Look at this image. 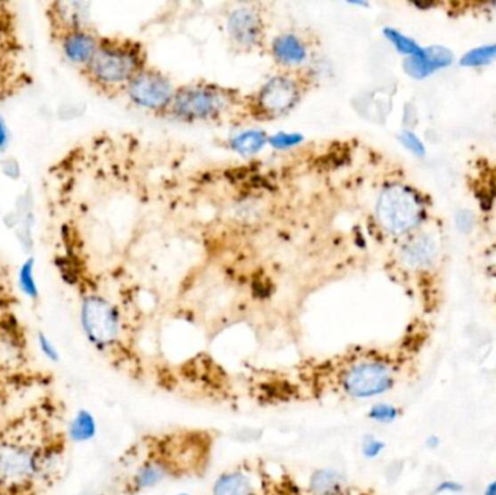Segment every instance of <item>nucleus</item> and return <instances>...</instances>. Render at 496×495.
I'll use <instances>...</instances> for the list:
<instances>
[{"label":"nucleus","instance_id":"c756f323","mask_svg":"<svg viewBox=\"0 0 496 495\" xmlns=\"http://www.w3.org/2000/svg\"><path fill=\"white\" fill-rule=\"evenodd\" d=\"M357 495H373V494H371V492H368V491H362V492H359V494H357Z\"/></svg>","mask_w":496,"mask_h":495},{"label":"nucleus","instance_id":"a211bd4d","mask_svg":"<svg viewBox=\"0 0 496 495\" xmlns=\"http://www.w3.org/2000/svg\"><path fill=\"white\" fill-rule=\"evenodd\" d=\"M496 59V45H484L476 48L461 59V66L465 68H482Z\"/></svg>","mask_w":496,"mask_h":495},{"label":"nucleus","instance_id":"39448f33","mask_svg":"<svg viewBox=\"0 0 496 495\" xmlns=\"http://www.w3.org/2000/svg\"><path fill=\"white\" fill-rule=\"evenodd\" d=\"M20 426L0 433V495L29 494L43 476L55 471L63 453L55 437L20 432Z\"/></svg>","mask_w":496,"mask_h":495},{"label":"nucleus","instance_id":"c85d7f7f","mask_svg":"<svg viewBox=\"0 0 496 495\" xmlns=\"http://www.w3.org/2000/svg\"><path fill=\"white\" fill-rule=\"evenodd\" d=\"M427 444H428L431 449H435L437 448L438 444H440V441H438L437 437L431 436L430 439L427 441Z\"/></svg>","mask_w":496,"mask_h":495},{"label":"nucleus","instance_id":"1a4fd4ad","mask_svg":"<svg viewBox=\"0 0 496 495\" xmlns=\"http://www.w3.org/2000/svg\"><path fill=\"white\" fill-rule=\"evenodd\" d=\"M239 105V94L211 83L196 82L177 89L168 114L186 122L215 121Z\"/></svg>","mask_w":496,"mask_h":495},{"label":"nucleus","instance_id":"7c9ffc66","mask_svg":"<svg viewBox=\"0 0 496 495\" xmlns=\"http://www.w3.org/2000/svg\"><path fill=\"white\" fill-rule=\"evenodd\" d=\"M180 495H186V494H180Z\"/></svg>","mask_w":496,"mask_h":495},{"label":"nucleus","instance_id":"6e6552de","mask_svg":"<svg viewBox=\"0 0 496 495\" xmlns=\"http://www.w3.org/2000/svg\"><path fill=\"white\" fill-rule=\"evenodd\" d=\"M212 495H304L289 472L263 460L242 462L218 476Z\"/></svg>","mask_w":496,"mask_h":495},{"label":"nucleus","instance_id":"bb28decb","mask_svg":"<svg viewBox=\"0 0 496 495\" xmlns=\"http://www.w3.org/2000/svg\"><path fill=\"white\" fill-rule=\"evenodd\" d=\"M403 138H407V140H403V142L407 144L408 149L414 150V153H417V149L419 150V153H424V147L419 144V138H415L414 135L405 134Z\"/></svg>","mask_w":496,"mask_h":495},{"label":"nucleus","instance_id":"cd10ccee","mask_svg":"<svg viewBox=\"0 0 496 495\" xmlns=\"http://www.w3.org/2000/svg\"><path fill=\"white\" fill-rule=\"evenodd\" d=\"M484 495H496V480L489 483L486 490H484Z\"/></svg>","mask_w":496,"mask_h":495},{"label":"nucleus","instance_id":"423d86ee","mask_svg":"<svg viewBox=\"0 0 496 495\" xmlns=\"http://www.w3.org/2000/svg\"><path fill=\"white\" fill-rule=\"evenodd\" d=\"M145 68L144 48L140 44L102 37L94 59L80 71L94 89L115 93L126 91L129 82Z\"/></svg>","mask_w":496,"mask_h":495},{"label":"nucleus","instance_id":"9d476101","mask_svg":"<svg viewBox=\"0 0 496 495\" xmlns=\"http://www.w3.org/2000/svg\"><path fill=\"white\" fill-rule=\"evenodd\" d=\"M305 83L293 73L273 76L267 80L248 102V110L256 119L272 121L289 114L301 102Z\"/></svg>","mask_w":496,"mask_h":495},{"label":"nucleus","instance_id":"0eeeda50","mask_svg":"<svg viewBox=\"0 0 496 495\" xmlns=\"http://www.w3.org/2000/svg\"><path fill=\"white\" fill-rule=\"evenodd\" d=\"M80 321L90 345L110 359L115 366L128 374L135 375L141 369L122 346V320L119 311L105 296L87 294L83 296Z\"/></svg>","mask_w":496,"mask_h":495},{"label":"nucleus","instance_id":"ddd939ff","mask_svg":"<svg viewBox=\"0 0 496 495\" xmlns=\"http://www.w3.org/2000/svg\"><path fill=\"white\" fill-rule=\"evenodd\" d=\"M227 29L235 45L246 50L258 47L264 37L262 15L250 6H241L232 11L228 16Z\"/></svg>","mask_w":496,"mask_h":495},{"label":"nucleus","instance_id":"4468645a","mask_svg":"<svg viewBox=\"0 0 496 495\" xmlns=\"http://www.w3.org/2000/svg\"><path fill=\"white\" fill-rule=\"evenodd\" d=\"M309 48L306 41L297 34H281L272 41V57L283 69L299 68L308 60Z\"/></svg>","mask_w":496,"mask_h":495},{"label":"nucleus","instance_id":"f257e3e1","mask_svg":"<svg viewBox=\"0 0 496 495\" xmlns=\"http://www.w3.org/2000/svg\"><path fill=\"white\" fill-rule=\"evenodd\" d=\"M398 377V361L391 353L356 347L293 365L251 368L241 381L247 397L260 407H285L382 397L394 388Z\"/></svg>","mask_w":496,"mask_h":495},{"label":"nucleus","instance_id":"a878e982","mask_svg":"<svg viewBox=\"0 0 496 495\" xmlns=\"http://www.w3.org/2000/svg\"><path fill=\"white\" fill-rule=\"evenodd\" d=\"M9 142H11V134H9L8 126L0 117V151L8 149Z\"/></svg>","mask_w":496,"mask_h":495},{"label":"nucleus","instance_id":"4be33fe9","mask_svg":"<svg viewBox=\"0 0 496 495\" xmlns=\"http://www.w3.org/2000/svg\"><path fill=\"white\" fill-rule=\"evenodd\" d=\"M37 343H38L39 352L44 354V358L48 359L53 363H57L60 361L59 349L55 347L54 343L47 336L39 333Z\"/></svg>","mask_w":496,"mask_h":495},{"label":"nucleus","instance_id":"7ed1b4c3","mask_svg":"<svg viewBox=\"0 0 496 495\" xmlns=\"http://www.w3.org/2000/svg\"><path fill=\"white\" fill-rule=\"evenodd\" d=\"M449 228L444 218L396 244L392 271L427 307L442 301L450 266Z\"/></svg>","mask_w":496,"mask_h":495},{"label":"nucleus","instance_id":"dca6fc26","mask_svg":"<svg viewBox=\"0 0 496 495\" xmlns=\"http://www.w3.org/2000/svg\"><path fill=\"white\" fill-rule=\"evenodd\" d=\"M96 432H98V425L94 414L87 410H78L67 426V437L76 443L92 441L96 436Z\"/></svg>","mask_w":496,"mask_h":495},{"label":"nucleus","instance_id":"aec40b11","mask_svg":"<svg viewBox=\"0 0 496 495\" xmlns=\"http://www.w3.org/2000/svg\"><path fill=\"white\" fill-rule=\"evenodd\" d=\"M399 416V410L391 404H376L371 407L369 411V417L371 420L378 421V423H392L396 420Z\"/></svg>","mask_w":496,"mask_h":495},{"label":"nucleus","instance_id":"f8f14e48","mask_svg":"<svg viewBox=\"0 0 496 495\" xmlns=\"http://www.w3.org/2000/svg\"><path fill=\"white\" fill-rule=\"evenodd\" d=\"M129 101L142 110L168 112L175 98V87L163 73L153 69L141 70L126 89Z\"/></svg>","mask_w":496,"mask_h":495},{"label":"nucleus","instance_id":"393cba45","mask_svg":"<svg viewBox=\"0 0 496 495\" xmlns=\"http://www.w3.org/2000/svg\"><path fill=\"white\" fill-rule=\"evenodd\" d=\"M463 491V485L456 483V481H443V483H438L437 488H435V494H444V492H449V494H459V492Z\"/></svg>","mask_w":496,"mask_h":495},{"label":"nucleus","instance_id":"6ab92c4d","mask_svg":"<svg viewBox=\"0 0 496 495\" xmlns=\"http://www.w3.org/2000/svg\"><path fill=\"white\" fill-rule=\"evenodd\" d=\"M20 291L31 299L38 298V287H37L36 275H34V260L29 259L20 266Z\"/></svg>","mask_w":496,"mask_h":495},{"label":"nucleus","instance_id":"f03ea898","mask_svg":"<svg viewBox=\"0 0 496 495\" xmlns=\"http://www.w3.org/2000/svg\"><path fill=\"white\" fill-rule=\"evenodd\" d=\"M215 437L202 428H175L145 434L131 453L126 492L137 495L168 481L204 475L211 464Z\"/></svg>","mask_w":496,"mask_h":495},{"label":"nucleus","instance_id":"412c9836","mask_svg":"<svg viewBox=\"0 0 496 495\" xmlns=\"http://www.w3.org/2000/svg\"><path fill=\"white\" fill-rule=\"evenodd\" d=\"M386 34L387 38L394 44V47L398 48L399 52L403 53V54H411V57H412V55L419 54L422 52L421 48L407 37L401 36L396 31H386Z\"/></svg>","mask_w":496,"mask_h":495},{"label":"nucleus","instance_id":"20e7f679","mask_svg":"<svg viewBox=\"0 0 496 495\" xmlns=\"http://www.w3.org/2000/svg\"><path fill=\"white\" fill-rule=\"evenodd\" d=\"M461 181L472 209L475 264L496 305V156L473 153Z\"/></svg>","mask_w":496,"mask_h":495},{"label":"nucleus","instance_id":"2eb2a0df","mask_svg":"<svg viewBox=\"0 0 496 495\" xmlns=\"http://www.w3.org/2000/svg\"><path fill=\"white\" fill-rule=\"evenodd\" d=\"M308 494L311 495H350L347 481L332 469L313 472L309 481Z\"/></svg>","mask_w":496,"mask_h":495},{"label":"nucleus","instance_id":"f3484780","mask_svg":"<svg viewBox=\"0 0 496 495\" xmlns=\"http://www.w3.org/2000/svg\"><path fill=\"white\" fill-rule=\"evenodd\" d=\"M269 138L263 131H244L232 140V149L241 154H256L263 150Z\"/></svg>","mask_w":496,"mask_h":495},{"label":"nucleus","instance_id":"5701e85b","mask_svg":"<svg viewBox=\"0 0 496 495\" xmlns=\"http://www.w3.org/2000/svg\"><path fill=\"white\" fill-rule=\"evenodd\" d=\"M269 142L274 149L285 150L297 146V142H302V137L297 134H278L269 138Z\"/></svg>","mask_w":496,"mask_h":495},{"label":"nucleus","instance_id":"b1692460","mask_svg":"<svg viewBox=\"0 0 496 495\" xmlns=\"http://www.w3.org/2000/svg\"><path fill=\"white\" fill-rule=\"evenodd\" d=\"M383 448H385V444L382 442L378 441L375 437H368L363 443V455L368 458H376L380 455Z\"/></svg>","mask_w":496,"mask_h":495},{"label":"nucleus","instance_id":"9b49d317","mask_svg":"<svg viewBox=\"0 0 496 495\" xmlns=\"http://www.w3.org/2000/svg\"><path fill=\"white\" fill-rule=\"evenodd\" d=\"M13 29V18L0 4V102L20 91L27 83L22 69V45Z\"/></svg>","mask_w":496,"mask_h":495}]
</instances>
